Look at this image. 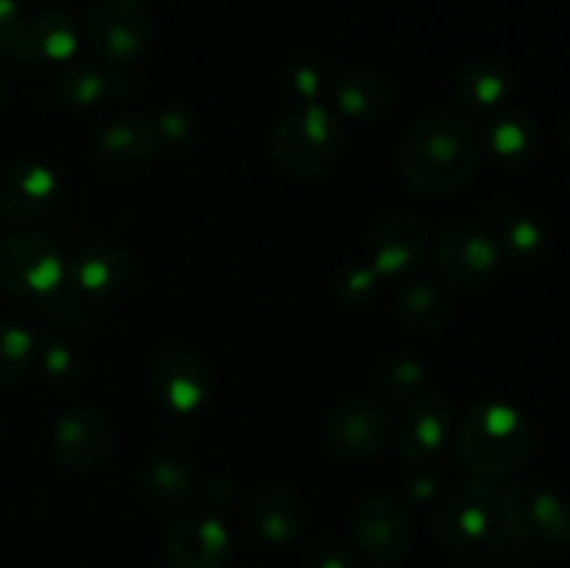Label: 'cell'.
Returning a JSON list of instances; mask_svg holds the SVG:
<instances>
[{"label":"cell","mask_w":570,"mask_h":568,"mask_svg":"<svg viewBox=\"0 0 570 568\" xmlns=\"http://www.w3.org/2000/svg\"><path fill=\"white\" fill-rule=\"evenodd\" d=\"M484 159L482 134L460 115H426L406 128L399 170L423 195H451L465 187Z\"/></svg>","instance_id":"1"},{"label":"cell","mask_w":570,"mask_h":568,"mask_svg":"<svg viewBox=\"0 0 570 568\" xmlns=\"http://www.w3.org/2000/svg\"><path fill=\"white\" fill-rule=\"evenodd\" d=\"M456 457L479 479H501L534 451V423L507 401H479L454 429Z\"/></svg>","instance_id":"2"},{"label":"cell","mask_w":570,"mask_h":568,"mask_svg":"<svg viewBox=\"0 0 570 568\" xmlns=\"http://www.w3.org/2000/svg\"><path fill=\"white\" fill-rule=\"evenodd\" d=\"M348 131L343 117L323 104H298L276 123L271 154L278 170L293 178H317L345 154Z\"/></svg>","instance_id":"3"},{"label":"cell","mask_w":570,"mask_h":568,"mask_svg":"<svg viewBox=\"0 0 570 568\" xmlns=\"http://www.w3.org/2000/svg\"><path fill=\"white\" fill-rule=\"evenodd\" d=\"M493 527L529 543L570 546V501L543 482H510L493 499Z\"/></svg>","instance_id":"4"},{"label":"cell","mask_w":570,"mask_h":568,"mask_svg":"<svg viewBox=\"0 0 570 568\" xmlns=\"http://www.w3.org/2000/svg\"><path fill=\"white\" fill-rule=\"evenodd\" d=\"M67 276L56 239L39 228H17L0 239V287L20 301L42 304Z\"/></svg>","instance_id":"5"},{"label":"cell","mask_w":570,"mask_h":568,"mask_svg":"<svg viewBox=\"0 0 570 568\" xmlns=\"http://www.w3.org/2000/svg\"><path fill=\"white\" fill-rule=\"evenodd\" d=\"M501 256L504 254L490 228L476 221L449 223L432 245L434 271L456 290H479L493 282Z\"/></svg>","instance_id":"6"},{"label":"cell","mask_w":570,"mask_h":568,"mask_svg":"<svg viewBox=\"0 0 570 568\" xmlns=\"http://www.w3.org/2000/svg\"><path fill=\"white\" fill-rule=\"evenodd\" d=\"M326 445L337 460L360 466L384 451L393 438V415L379 399L351 393L332 407L326 418Z\"/></svg>","instance_id":"7"},{"label":"cell","mask_w":570,"mask_h":568,"mask_svg":"<svg viewBox=\"0 0 570 568\" xmlns=\"http://www.w3.org/2000/svg\"><path fill=\"white\" fill-rule=\"evenodd\" d=\"M83 39L100 65H131L150 39L148 9L142 0H100L89 11Z\"/></svg>","instance_id":"8"},{"label":"cell","mask_w":570,"mask_h":568,"mask_svg":"<svg viewBox=\"0 0 570 568\" xmlns=\"http://www.w3.org/2000/svg\"><path fill=\"white\" fill-rule=\"evenodd\" d=\"M148 382L156 404L176 418L198 412L212 390L209 368L184 345H167L156 351L148 368Z\"/></svg>","instance_id":"9"},{"label":"cell","mask_w":570,"mask_h":568,"mask_svg":"<svg viewBox=\"0 0 570 568\" xmlns=\"http://www.w3.org/2000/svg\"><path fill=\"white\" fill-rule=\"evenodd\" d=\"M395 445L412 466H432L454 443V410L443 395L421 393L395 418Z\"/></svg>","instance_id":"10"},{"label":"cell","mask_w":570,"mask_h":568,"mask_svg":"<svg viewBox=\"0 0 570 568\" xmlns=\"http://www.w3.org/2000/svg\"><path fill=\"white\" fill-rule=\"evenodd\" d=\"M351 540L365 560L390 566L412 543V518L393 496H367L351 516Z\"/></svg>","instance_id":"11"},{"label":"cell","mask_w":570,"mask_h":568,"mask_svg":"<svg viewBox=\"0 0 570 568\" xmlns=\"http://www.w3.org/2000/svg\"><path fill=\"white\" fill-rule=\"evenodd\" d=\"M232 538L220 516L206 507L173 518L161 538V551L170 568H223Z\"/></svg>","instance_id":"12"},{"label":"cell","mask_w":570,"mask_h":568,"mask_svg":"<svg viewBox=\"0 0 570 568\" xmlns=\"http://www.w3.org/2000/svg\"><path fill=\"white\" fill-rule=\"evenodd\" d=\"M61 195V182L42 161H14L0 173V221L31 223L48 215Z\"/></svg>","instance_id":"13"},{"label":"cell","mask_w":570,"mask_h":568,"mask_svg":"<svg viewBox=\"0 0 570 568\" xmlns=\"http://www.w3.org/2000/svg\"><path fill=\"white\" fill-rule=\"evenodd\" d=\"M53 457L67 471H95L111 451V423L98 410H70L59 415L50 434Z\"/></svg>","instance_id":"14"},{"label":"cell","mask_w":570,"mask_h":568,"mask_svg":"<svg viewBox=\"0 0 570 568\" xmlns=\"http://www.w3.org/2000/svg\"><path fill=\"white\" fill-rule=\"evenodd\" d=\"M426 254L423 226L406 212L379 217L367 239V262L382 278H401L415 271Z\"/></svg>","instance_id":"15"},{"label":"cell","mask_w":570,"mask_h":568,"mask_svg":"<svg viewBox=\"0 0 570 568\" xmlns=\"http://www.w3.org/2000/svg\"><path fill=\"white\" fill-rule=\"evenodd\" d=\"M159 150V134L150 117L122 115L100 131L95 159L100 170L111 176H134L154 161Z\"/></svg>","instance_id":"16"},{"label":"cell","mask_w":570,"mask_h":568,"mask_svg":"<svg viewBox=\"0 0 570 568\" xmlns=\"http://www.w3.org/2000/svg\"><path fill=\"white\" fill-rule=\"evenodd\" d=\"M131 276V256L115 239H92L67 262V278L104 304Z\"/></svg>","instance_id":"17"},{"label":"cell","mask_w":570,"mask_h":568,"mask_svg":"<svg viewBox=\"0 0 570 568\" xmlns=\"http://www.w3.org/2000/svg\"><path fill=\"white\" fill-rule=\"evenodd\" d=\"M490 507L493 505L488 499L471 493V490L443 501L429 521L432 538L449 549H468V546L482 543L490 532V523H493Z\"/></svg>","instance_id":"18"},{"label":"cell","mask_w":570,"mask_h":568,"mask_svg":"<svg viewBox=\"0 0 570 568\" xmlns=\"http://www.w3.org/2000/svg\"><path fill=\"white\" fill-rule=\"evenodd\" d=\"M248 521L256 538L267 540V543H289L293 538H298L301 527H304V507L295 499L293 490L282 488V484H265L250 496Z\"/></svg>","instance_id":"19"},{"label":"cell","mask_w":570,"mask_h":568,"mask_svg":"<svg viewBox=\"0 0 570 568\" xmlns=\"http://www.w3.org/2000/svg\"><path fill=\"white\" fill-rule=\"evenodd\" d=\"M81 48V28L67 9H45L28 20V53L31 61L70 65Z\"/></svg>","instance_id":"20"},{"label":"cell","mask_w":570,"mask_h":568,"mask_svg":"<svg viewBox=\"0 0 570 568\" xmlns=\"http://www.w3.org/2000/svg\"><path fill=\"white\" fill-rule=\"evenodd\" d=\"M512 87L510 67L495 59H479L460 72L454 84V104L460 109L484 115L499 109Z\"/></svg>","instance_id":"21"},{"label":"cell","mask_w":570,"mask_h":568,"mask_svg":"<svg viewBox=\"0 0 570 568\" xmlns=\"http://www.w3.org/2000/svg\"><path fill=\"white\" fill-rule=\"evenodd\" d=\"M390 100H393V89H390L387 78L367 67H356L340 76L334 84V106L337 115L354 117V120H371L387 111Z\"/></svg>","instance_id":"22"},{"label":"cell","mask_w":570,"mask_h":568,"mask_svg":"<svg viewBox=\"0 0 570 568\" xmlns=\"http://www.w3.org/2000/svg\"><path fill=\"white\" fill-rule=\"evenodd\" d=\"M490 234L499 243L501 254L510 256L512 262H534L546 251L543 223L515 204L495 206Z\"/></svg>","instance_id":"23"},{"label":"cell","mask_w":570,"mask_h":568,"mask_svg":"<svg viewBox=\"0 0 570 568\" xmlns=\"http://www.w3.org/2000/svg\"><path fill=\"white\" fill-rule=\"evenodd\" d=\"M393 315L412 332H438L451 321V301L432 282H406L393 293Z\"/></svg>","instance_id":"24"},{"label":"cell","mask_w":570,"mask_h":568,"mask_svg":"<svg viewBox=\"0 0 570 568\" xmlns=\"http://www.w3.org/2000/svg\"><path fill=\"white\" fill-rule=\"evenodd\" d=\"M484 150L504 167H523L538 156L540 137L529 117L518 111H504L488 126L482 137Z\"/></svg>","instance_id":"25"},{"label":"cell","mask_w":570,"mask_h":568,"mask_svg":"<svg viewBox=\"0 0 570 568\" xmlns=\"http://www.w3.org/2000/svg\"><path fill=\"white\" fill-rule=\"evenodd\" d=\"M139 484L148 501H154L161 510H176L184 507L198 490V477L193 468L176 457H154L139 471Z\"/></svg>","instance_id":"26"},{"label":"cell","mask_w":570,"mask_h":568,"mask_svg":"<svg viewBox=\"0 0 570 568\" xmlns=\"http://www.w3.org/2000/svg\"><path fill=\"white\" fill-rule=\"evenodd\" d=\"M100 304L65 276V282L42 301V312L53 332H87Z\"/></svg>","instance_id":"27"},{"label":"cell","mask_w":570,"mask_h":568,"mask_svg":"<svg viewBox=\"0 0 570 568\" xmlns=\"http://www.w3.org/2000/svg\"><path fill=\"white\" fill-rule=\"evenodd\" d=\"M106 92H109V78L87 61H70L59 72L53 87V98L72 111L95 109L106 98Z\"/></svg>","instance_id":"28"},{"label":"cell","mask_w":570,"mask_h":568,"mask_svg":"<svg viewBox=\"0 0 570 568\" xmlns=\"http://www.w3.org/2000/svg\"><path fill=\"white\" fill-rule=\"evenodd\" d=\"M33 362H39L42 368V376L48 379L53 388L70 390L81 382V360H78L76 351L59 337V334L50 329L37 337V356Z\"/></svg>","instance_id":"29"},{"label":"cell","mask_w":570,"mask_h":568,"mask_svg":"<svg viewBox=\"0 0 570 568\" xmlns=\"http://www.w3.org/2000/svg\"><path fill=\"white\" fill-rule=\"evenodd\" d=\"M37 356V337L17 323H0V393L14 388Z\"/></svg>","instance_id":"30"},{"label":"cell","mask_w":570,"mask_h":568,"mask_svg":"<svg viewBox=\"0 0 570 568\" xmlns=\"http://www.w3.org/2000/svg\"><path fill=\"white\" fill-rule=\"evenodd\" d=\"M423 379H426L423 362L410 354H399L390 356L382 365V371H379V388L393 401H404L406 404L410 399L421 395Z\"/></svg>","instance_id":"31"},{"label":"cell","mask_w":570,"mask_h":568,"mask_svg":"<svg viewBox=\"0 0 570 568\" xmlns=\"http://www.w3.org/2000/svg\"><path fill=\"white\" fill-rule=\"evenodd\" d=\"M379 278L371 262H348L334 278V295L343 306H365L376 298Z\"/></svg>","instance_id":"32"},{"label":"cell","mask_w":570,"mask_h":568,"mask_svg":"<svg viewBox=\"0 0 570 568\" xmlns=\"http://www.w3.org/2000/svg\"><path fill=\"white\" fill-rule=\"evenodd\" d=\"M0 53L31 61L28 53V17L17 0H0Z\"/></svg>","instance_id":"33"},{"label":"cell","mask_w":570,"mask_h":568,"mask_svg":"<svg viewBox=\"0 0 570 568\" xmlns=\"http://www.w3.org/2000/svg\"><path fill=\"white\" fill-rule=\"evenodd\" d=\"M156 134H159V148H181L193 139L195 123L187 111L167 109L154 120Z\"/></svg>","instance_id":"34"},{"label":"cell","mask_w":570,"mask_h":568,"mask_svg":"<svg viewBox=\"0 0 570 568\" xmlns=\"http://www.w3.org/2000/svg\"><path fill=\"white\" fill-rule=\"evenodd\" d=\"M304 568H351V549L337 538H317L306 546Z\"/></svg>","instance_id":"35"},{"label":"cell","mask_w":570,"mask_h":568,"mask_svg":"<svg viewBox=\"0 0 570 568\" xmlns=\"http://www.w3.org/2000/svg\"><path fill=\"white\" fill-rule=\"evenodd\" d=\"M289 81H293V92L298 95L301 104H317L315 95L323 89V70L315 61H301Z\"/></svg>","instance_id":"36"},{"label":"cell","mask_w":570,"mask_h":568,"mask_svg":"<svg viewBox=\"0 0 570 568\" xmlns=\"http://www.w3.org/2000/svg\"><path fill=\"white\" fill-rule=\"evenodd\" d=\"M142 89V76L131 65L117 67L115 76L109 78V92H115L120 100H134Z\"/></svg>","instance_id":"37"},{"label":"cell","mask_w":570,"mask_h":568,"mask_svg":"<svg viewBox=\"0 0 570 568\" xmlns=\"http://www.w3.org/2000/svg\"><path fill=\"white\" fill-rule=\"evenodd\" d=\"M440 488H443V479L434 477V473L421 471V466H417V473L410 477V493L412 499L417 501H432L434 496L440 493Z\"/></svg>","instance_id":"38"},{"label":"cell","mask_w":570,"mask_h":568,"mask_svg":"<svg viewBox=\"0 0 570 568\" xmlns=\"http://www.w3.org/2000/svg\"><path fill=\"white\" fill-rule=\"evenodd\" d=\"M562 145H566L568 154H570V117L566 123H562Z\"/></svg>","instance_id":"39"},{"label":"cell","mask_w":570,"mask_h":568,"mask_svg":"<svg viewBox=\"0 0 570 568\" xmlns=\"http://www.w3.org/2000/svg\"><path fill=\"white\" fill-rule=\"evenodd\" d=\"M3 100H6V76L3 70H0V106H3Z\"/></svg>","instance_id":"40"},{"label":"cell","mask_w":570,"mask_h":568,"mask_svg":"<svg viewBox=\"0 0 570 568\" xmlns=\"http://www.w3.org/2000/svg\"><path fill=\"white\" fill-rule=\"evenodd\" d=\"M468 568H490V566H468Z\"/></svg>","instance_id":"41"}]
</instances>
